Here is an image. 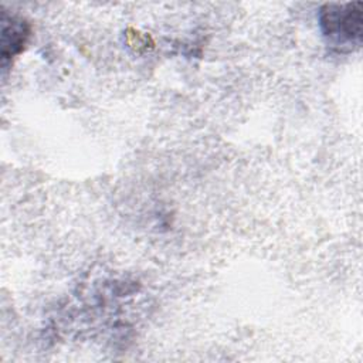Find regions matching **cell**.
<instances>
[{
	"label": "cell",
	"mask_w": 363,
	"mask_h": 363,
	"mask_svg": "<svg viewBox=\"0 0 363 363\" xmlns=\"http://www.w3.org/2000/svg\"><path fill=\"white\" fill-rule=\"evenodd\" d=\"M319 26L328 44L337 51L360 47L363 35V3H328L319 9Z\"/></svg>",
	"instance_id": "obj_1"
},
{
	"label": "cell",
	"mask_w": 363,
	"mask_h": 363,
	"mask_svg": "<svg viewBox=\"0 0 363 363\" xmlns=\"http://www.w3.org/2000/svg\"><path fill=\"white\" fill-rule=\"evenodd\" d=\"M3 28H1V58L3 65L7 64L14 55H17L28 37V26L17 17L3 16Z\"/></svg>",
	"instance_id": "obj_2"
}]
</instances>
